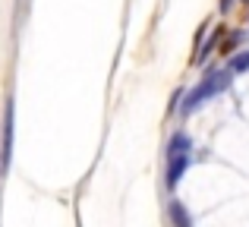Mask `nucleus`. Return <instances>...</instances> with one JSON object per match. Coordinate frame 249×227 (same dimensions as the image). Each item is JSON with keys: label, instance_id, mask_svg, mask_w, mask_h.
Returning a JSON list of instances; mask_svg holds the SVG:
<instances>
[{"label": "nucleus", "instance_id": "39448f33", "mask_svg": "<svg viewBox=\"0 0 249 227\" xmlns=\"http://www.w3.org/2000/svg\"><path fill=\"white\" fill-rule=\"evenodd\" d=\"M227 67H231L233 73H246V70H249V51H243V54H233L231 60H227Z\"/></svg>", "mask_w": 249, "mask_h": 227}, {"label": "nucleus", "instance_id": "423d86ee", "mask_svg": "<svg viewBox=\"0 0 249 227\" xmlns=\"http://www.w3.org/2000/svg\"><path fill=\"white\" fill-rule=\"evenodd\" d=\"M233 3V0H221V10H227V6H231Z\"/></svg>", "mask_w": 249, "mask_h": 227}, {"label": "nucleus", "instance_id": "7ed1b4c3", "mask_svg": "<svg viewBox=\"0 0 249 227\" xmlns=\"http://www.w3.org/2000/svg\"><path fill=\"white\" fill-rule=\"evenodd\" d=\"M13 111H16V105H13V98L6 101L3 107V171H10V161H13Z\"/></svg>", "mask_w": 249, "mask_h": 227}, {"label": "nucleus", "instance_id": "f03ea898", "mask_svg": "<svg viewBox=\"0 0 249 227\" xmlns=\"http://www.w3.org/2000/svg\"><path fill=\"white\" fill-rule=\"evenodd\" d=\"M189 152H193L189 136L186 133H174V139H170V145H167V186L170 190H177V183H180L183 174H186Z\"/></svg>", "mask_w": 249, "mask_h": 227}, {"label": "nucleus", "instance_id": "20e7f679", "mask_svg": "<svg viewBox=\"0 0 249 227\" xmlns=\"http://www.w3.org/2000/svg\"><path fill=\"white\" fill-rule=\"evenodd\" d=\"M170 221H174V227H193V215L186 211V205L180 199L170 202Z\"/></svg>", "mask_w": 249, "mask_h": 227}, {"label": "nucleus", "instance_id": "f257e3e1", "mask_svg": "<svg viewBox=\"0 0 249 227\" xmlns=\"http://www.w3.org/2000/svg\"><path fill=\"white\" fill-rule=\"evenodd\" d=\"M231 73L233 70L227 67V70H212L208 76H202V82L193 88V92L186 95V101H183V114H193V111H199L202 105H205L208 98H214V95H221L227 86H231Z\"/></svg>", "mask_w": 249, "mask_h": 227}]
</instances>
